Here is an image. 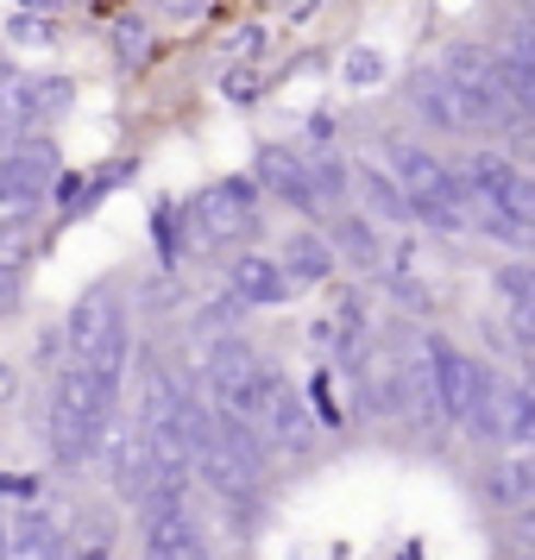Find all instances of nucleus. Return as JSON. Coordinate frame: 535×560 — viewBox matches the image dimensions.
Segmentation results:
<instances>
[{
	"label": "nucleus",
	"mask_w": 535,
	"mask_h": 560,
	"mask_svg": "<svg viewBox=\"0 0 535 560\" xmlns=\"http://www.w3.org/2000/svg\"><path fill=\"white\" fill-rule=\"evenodd\" d=\"M114 409L95 397V378H89V365L70 359L63 372H57V397H51V422H45V441H51V459L57 466H82V459H95V434Z\"/></svg>",
	"instance_id": "1"
},
{
	"label": "nucleus",
	"mask_w": 535,
	"mask_h": 560,
	"mask_svg": "<svg viewBox=\"0 0 535 560\" xmlns=\"http://www.w3.org/2000/svg\"><path fill=\"white\" fill-rule=\"evenodd\" d=\"M258 45H265V32H258V26H240V32L228 38V51H233V57H258Z\"/></svg>",
	"instance_id": "27"
},
{
	"label": "nucleus",
	"mask_w": 535,
	"mask_h": 560,
	"mask_svg": "<svg viewBox=\"0 0 535 560\" xmlns=\"http://www.w3.org/2000/svg\"><path fill=\"white\" fill-rule=\"evenodd\" d=\"M196 221V240L202 246H233V240H253L258 233V214H253V183H214L196 196L189 208Z\"/></svg>",
	"instance_id": "2"
},
{
	"label": "nucleus",
	"mask_w": 535,
	"mask_h": 560,
	"mask_svg": "<svg viewBox=\"0 0 535 560\" xmlns=\"http://www.w3.org/2000/svg\"><path fill=\"white\" fill-rule=\"evenodd\" d=\"M32 265V228H0V278H20Z\"/></svg>",
	"instance_id": "23"
},
{
	"label": "nucleus",
	"mask_w": 535,
	"mask_h": 560,
	"mask_svg": "<svg viewBox=\"0 0 535 560\" xmlns=\"http://www.w3.org/2000/svg\"><path fill=\"white\" fill-rule=\"evenodd\" d=\"M13 397H20V372L0 359V404H13Z\"/></svg>",
	"instance_id": "29"
},
{
	"label": "nucleus",
	"mask_w": 535,
	"mask_h": 560,
	"mask_svg": "<svg viewBox=\"0 0 535 560\" xmlns=\"http://www.w3.org/2000/svg\"><path fill=\"white\" fill-rule=\"evenodd\" d=\"M70 102H77V82L70 77H26V127L32 120H57Z\"/></svg>",
	"instance_id": "18"
},
{
	"label": "nucleus",
	"mask_w": 535,
	"mask_h": 560,
	"mask_svg": "<svg viewBox=\"0 0 535 560\" xmlns=\"http://www.w3.org/2000/svg\"><path fill=\"white\" fill-rule=\"evenodd\" d=\"M409 107H416V120L434 127V132H473L479 127L473 102H466L441 70H416V77H409Z\"/></svg>",
	"instance_id": "4"
},
{
	"label": "nucleus",
	"mask_w": 535,
	"mask_h": 560,
	"mask_svg": "<svg viewBox=\"0 0 535 560\" xmlns=\"http://www.w3.org/2000/svg\"><path fill=\"white\" fill-rule=\"evenodd\" d=\"M240 308H246V303H233V296H214V303L202 308V322H208L214 334H228L233 322H240Z\"/></svg>",
	"instance_id": "26"
},
{
	"label": "nucleus",
	"mask_w": 535,
	"mask_h": 560,
	"mask_svg": "<svg viewBox=\"0 0 535 560\" xmlns=\"http://www.w3.org/2000/svg\"><path fill=\"white\" fill-rule=\"evenodd\" d=\"M384 77V57L379 51H365V45H359V51H347V82H359V89H365V82H379Z\"/></svg>",
	"instance_id": "24"
},
{
	"label": "nucleus",
	"mask_w": 535,
	"mask_h": 560,
	"mask_svg": "<svg viewBox=\"0 0 535 560\" xmlns=\"http://www.w3.org/2000/svg\"><path fill=\"white\" fill-rule=\"evenodd\" d=\"M228 296L233 303H283V296H290V278L278 271V258L240 253L233 271H228Z\"/></svg>",
	"instance_id": "9"
},
{
	"label": "nucleus",
	"mask_w": 535,
	"mask_h": 560,
	"mask_svg": "<svg viewBox=\"0 0 535 560\" xmlns=\"http://www.w3.org/2000/svg\"><path fill=\"white\" fill-rule=\"evenodd\" d=\"M278 271L290 278V290H296V283H328L334 278V246L315 240V233H290L283 253H278Z\"/></svg>",
	"instance_id": "12"
},
{
	"label": "nucleus",
	"mask_w": 535,
	"mask_h": 560,
	"mask_svg": "<svg viewBox=\"0 0 535 560\" xmlns=\"http://www.w3.org/2000/svg\"><path fill=\"white\" fill-rule=\"evenodd\" d=\"M498 214H504L510 228H523V233L535 228V183H530L523 164H510L504 183H498Z\"/></svg>",
	"instance_id": "17"
},
{
	"label": "nucleus",
	"mask_w": 535,
	"mask_h": 560,
	"mask_svg": "<svg viewBox=\"0 0 535 560\" xmlns=\"http://www.w3.org/2000/svg\"><path fill=\"white\" fill-rule=\"evenodd\" d=\"M498 296H504V322L516 340H530L535 328V278H530V265L523 258H510L504 271H498Z\"/></svg>",
	"instance_id": "13"
},
{
	"label": "nucleus",
	"mask_w": 535,
	"mask_h": 560,
	"mask_svg": "<svg viewBox=\"0 0 535 560\" xmlns=\"http://www.w3.org/2000/svg\"><path fill=\"white\" fill-rule=\"evenodd\" d=\"M164 7H171V13H196V7H202V0H164Z\"/></svg>",
	"instance_id": "30"
},
{
	"label": "nucleus",
	"mask_w": 535,
	"mask_h": 560,
	"mask_svg": "<svg viewBox=\"0 0 535 560\" xmlns=\"http://www.w3.org/2000/svg\"><path fill=\"white\" fill-rule=\"evenodd\" d=\"M26 132V77L0 63V139H20Z\"/></svg>",
	"instance_id": "20"
},
{
	"label": "nucleus",
	"mask_w": 535,
	"mask_h": 560,
	"mask_svg": "<svg viewBox=\"0 0 535 560\" xmlns=\"http://www.w3.org/2000/svg\"><path fill=\"white\" fill-rule=\"evenodd\" d=\"M7 560H63V516H20L7 523Z\"/></svg>",
	"instance_id": "11"
},
{
	"label": "nucleus",
	"mask_w": 535,
	"mask_h": 560,
	"mask_svg": "<svg viewBox=\"0 0 535 560\" xmlns=\"http://www.w3.org/2000/svg\"><path fill=\"white\" fill-rule=\"evenodd\" d=\"M353 183H359V196H365V208H372V221H391V228H404V221H409L404 189L384 177V171H372V164H353Z\"/></svg>",
	"instance_id": "14"
},
{
	"label": "nucleus",
	"mask_w": 535,
	"mask_h": 560,
	"mask_svg": "<svg viewBox=\"0 0 535 560\" xmlns=\"http://www.w3.org/2000/svg\"><path fill=\"white\" fill-rule=\"evenodd\" d=\"M177 397H183V378L171 365L152 359V365L139 372V416H132V422H139V429H171V422H177Z\"/></svg>",
	"instance_id": "10"
},
{
	"label": "nucleus",
	"mask_w": 535,
	"mask_h": 560,
	"mask_svg": "<svg viewBox=\"0 0 535 560\" xmlns=\"http://www.w3.org/2000/svg\"><path fill=\"white\" fill-rule=\"evenodd\" d=\"M265 378V397H258V422L253 429L265 434V447H283V454H309L315 441V422H309V404L296 384H283L278 372H258Z\"/></svg>",
	"instance_id": "3"
},
{
	"label": "nucleus",
	"mask_w": 535,
	"mask_h": 560,
	"mask_svg": "<svg viewBox=\"0 0 535 560\" xmlns=\"http://www.w3.org/2000/svg\"><path fill=\"white\" fill-rule=\"evenodd\" d=\"M309 189H315V202L334 208L347 189H353V164H340V158H315L309 164Z\"/></svg>",
	"instance_id": "21"
},
{
	"label": "nucleus",
	"mask_w": 535,
	"mask_h": 560,
	"mask_svg": "<svg viewBox=\"0 0 535 560\" xmlns=\"http://www.w3.org/2000/svg\"><path fill=\"white\" fill-rule=\"evenodd\" d=\"M146 555L152 560H208V541L189 523V510H171V516H146Z\"/></svg>",
	"instance_id": "8"
},
{
	"label": "nucleus",
	"mask_w": 535,
	"mask_h": 560,
	"mask_svg": "<svg viewBox=\"0 0 535 560\" xmlns=\"http://www.w3.org/2000/svg\"><path fill=\"white\" fill-rule=\"evenodd\" d=\"M38 202H45V196H32V189L0 177V228H32V221H38Z\"/></svg>",
	"instance_id": "22"
},
{
	"label": "nucleus",
	"mask_w": 535,
	"mask_h": 560,
	"mask_svg": "<svg viewBox=\"0 0 535 560\" xmlns=\"http://www.w3.org/2000/svg\"><path fill=\"white\" fill-rule=\"evenodd\" d=\"M485 491H491V498H498L504 510H523V504H530V491H535L530 459H523V454H510L504 466H491V472H485Z\"/></svg>",
	"instance_id": "19"
},
{
	"label": "nucleus",
	"mask_w": 535,
	"mask_h": 560,
	"mask_svg": "<svg viewBox=\"0 0 535 560\" xmlns=\"http://www.w3.org/2000/svg\"><path fill=\"white\" fill-rule=\"evenodd\" d=\"M114 51L127 57H146V20H120V26H114Z\"/></svg>",
	"instance_id": "25"
},
{
	"label": "nucleus",
	"mask_w": 535,
	"mask_h": 560,
	"mask_svg": "<svg viewBox=\"0 0 535 560\" xmlns=\"http://www.w3.org/2000/svg\"><path fill=\"white\" fill-rule=\"evenodd\" d=\"M258 183H265L271 196H283L290 208H303V214H322L315 189H309V164H303L296 152H283V145H265V152H258Z\"/></svg>",
	"instance_id": "7"
},
{
	"label": "nucleus",
	"mask_w": 535,
	"mask_h": 560,
	"mask_svg": "<svg viewBox=\"0 0 535 560\" xmlns=\"http://www.w3.org/2000/svg\"><path fill=\"white\" fill-rule=\"evenodd\" d=\"M114 334H120V290H114V283H95V290L70 308V328H63L70 359H89L102 340H114Z\"/></svg>",
	"instance_id": "5"
},
{
	"label": "nucleus",
	"mask_w": 535,
	"mask_h": 560,
	"mask_svg": "<svg viewBox=\"0 0 535 560\" xmlns=\"http://www.w3.org/2000/svg\"><path fill=\"white\" fill-rule=\"evenodd\" d=\"M57 145L51 139H32V132H20V139H7V152H0V177L20 183V189H32V196H45L57 183Z\"/></svg>",
	"instance_id": "6"
},
{
	"label": "nucleus",
	"mask_w": 535,
	"mask_h": 560,
	"mask_svg": "<svg viewBox=\"0 0 535 560\" xmlns=\"http://www.w3.org/2000/svg\"><path fill=\"white\" fill-rule=\"evenodd\" d=\"M334 246L353 258L359 271H384V246H379V233H372L365 214H334Z\"/></svg>",
	"instance_id": "15"
},
{
	"label": "nucleus",
	"mask_w": 535,
	"mask_h": 560,
	"mask_svg": "<svg viewBox=\"0 0 535 560\" xmlns=\"http://www.w3.org/2000/svg\"><path fill=\"white\" fill-rule=\"evenodd\" d=\"M20 308V278H0V322Z\"/></svg>",
	"instance_id": "28"
},
{
	"label": "nucleus",
	"mask_w": 535,
	"mask_h": 560,
	"mask_svg": "<svg viewBox=\"0 0 535 560\" xmlns=\"http://www.w3.org/2000/svg\"><path fill=\"white\" fill-rule=\"evenodd\" d=\"M498 434L516 441V447H530V434H535V404L516 378H498Z\"/></svg>",
	"instance_id": "16"
}]
</instances>
